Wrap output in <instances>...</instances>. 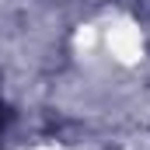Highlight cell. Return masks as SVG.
Here are the masks:
<instances>
[{
    "mask_svg": "<svg viewBox=\"0 0 150 150\" xmlns=\"http://www.w3.org/2000/svg\"><path fill=\"white\" fill-rule=\"evenodd\" d=\"M7 122H11V108H7V101L0 98V136H4V129H7Z\"/></svg>",
    "mask_w": 150,
    "mask_h": 150,
    "instance_id": "1",
    "label": "cell"
}]
</instances>
